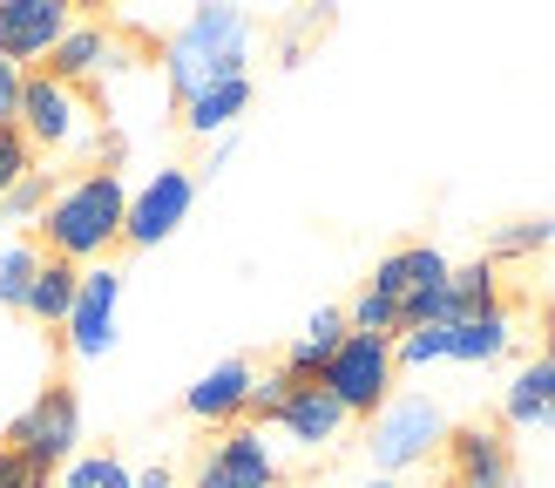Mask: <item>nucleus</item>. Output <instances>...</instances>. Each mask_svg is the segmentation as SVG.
<instances>
[{
	"label": "nucleus",
	"mask_w": 555,
	"mask_h": 488,
	"mask_svg": "<svg viewBox=\"0 0 555 488\" xmlns=\"http://www.w3.org/2000/svg\"><path fill=\"white\" fill-rule=\"evenodd\" d=\"M352 333V325H346V306H319L312 319H305V333L285 346V360H278V367H285L292 380H319L325 373V360H332V352H339V339Z\"/></svg>",
	"instance_id": "nucleus-20"
},
{
	"label": "nucleus",
	"mask_w": 555,
	"mask_h": 488,
	"mask_svg": "<svg viewBox=\"0 0 555 488\" xmlns=\"http://www.w3.org/2000/svg\"><path fill=\"white\" fill-rule=\"evenodd\" d=\"M8 448H14L21 461H35L41 475H48V468H68V461L81 454V400H75V387L48 380V387L8 421Z\"/></svg>",
	"instance_id": "nucleus-6"
},
{
	"label": "nucleus",
	"mask_w": 555,
	"mask_h": 488,
	"mask_svg": "<svg viewBox=\"0 0 555 488\" xmlns=\"http://www.w3.org/2000/svg\"><path fill=\"white\" fill-rule=\"evenodd\" d=\"M48 197H54V183H48V170H27L8 197H0V224H41V210H48Z\"/></svg>",
	"instance_id": "nucleus-25"
},
{
	"label": "nucleus",
	"mask_w": 555,
	"mask_h": 488,
	"mask_svg": "<svg viewBox=\"0 0 555 488\" xmlns=\"http://www.w3.org/2000/svg\"><path fill=\"white\" fill-rule=\"evenodd\" d=\"M48 252H35V244H8L0 252V312H27V285H35Z\"/></svg>",
	"instance_id": "nucleus-23"
},
{
	"label": "nucleus",
	"mask_w": 555,
	"mask_h": 488,
	"mask_svg": "<svg viewBox=\"0 0 555 488\" xmlns=\"http://www.w3.org/2000/svg\"><path fill=\"white\" fill-rule=\"evenodd\" d=\"M122 68H129V54L116 48V27H108V21H68V35L54 41V54H48V75L68 81V89H81V95H89L95 81L122 75Z\"/></svg>",
	"instance_id": "nucleus-11"
},
{
	"label": "nucleus",
	"mask_w": 555,
	"mask_h": 488,
	"mask_svg": "<svg viewBox=\"0 0 555 488\" xmlns=\"http://www.w3.org/2000/svg\"><path fill=\"white\" fill-rule=\"evenodd\" d=\"M135 488H177V468L170 461H150V468H135Z\"/></svg>",
	"instance_id": "nucleus-32"
},
{
	"label": "nucleus",
	"mask_w": 555,
	"mask_h": 488,
	"mask_svg": "<svg viewBox=\"0 0 555 488\" xmlns=\"http://www.w3.org/2000/svg\"><path fill=\"white\" fill-rule=\"evenodd\" d=\"M116 319H122V271L116 265H89L81 285H75V306L62 319L68 352L75 360H102V352L116 346Z\"/></svg>",
	"instance_id": "nucleus-10"
},
{
	"label": "nucleus",
	"mask_w": 555,
	"mask_h": 488,
	"mask_svg": "<svg viewBox=\"0 0 555 488\" xmlns=\"http://www.w3.org/2000/svg\"><path fill=\"white\" fill-rule=\"evenodd\" d=\"M251 387H258V367L251 360H217L197 387H183V414L197 421V427H237V421H251Z\"/></svg>",
	"instance_id": "nucleus-15"
},
{
	"label": "nucleus",
	"mask_w": 555,
	"mask_h": 488,
	"mask_svg": "<svg viewBox=\"0 0 555 488\" xmlns=\"http://www.w3.org/2000/svg\"><path fill=\"white\" fill-rule=\"evenodd\" d=\"M122 217H129V183L116 170H81L68 183H54V197L41 210V244L48 258L89 271V265H108V252L122 244Z\"/></svg>",
	"instance_id": "nucleus-2"
},
{
	"label": "nucleus",
	"mask_w": 555,
	"mask_h": 488,
	"mask_svg": "<svg viewBox=\"0 0 555 488\" xmlns=\"http://www.w3.org/2000/svg\"><path fill=\"white\" fill-rule=\"evenodd\" d=\"M352 488H406V481H393V475H366V481H352Z\"/></svg>",
	"instance_id": "nucleus-33"
},
{
	"label": "nucleus",
	"mask_w": 555,
	"mask_h": 488,
	"mask_svg": "<svg viewBox=\"0 0 555 488\" xmlns=\"http://www.w3.org/2000/svg\"><path fill=\"white\" fill-rule=\"evenodd\" d=\"M190 210H197V170H183V163H163V170H150L143 183L129 190L122 244H135V252H156L163 237H177V231L190 224Z\"/></svg>",
	"instance_id": "nucleus-8"
},
{
	"label": "nucleus",
	"mask_w": 555,
	"mask_h": 488,
	"mask_svg": "<svg viewBox=\"0 0 555 488\" xmlns=\"http://www.w3.org/2000/svg\"><path fill=\"white\" fill-rule=\"evenodd\" d=\"M508 346H515V306L508 298L494 312H475V319L448 325V360L454 367H494V360H508Z\"/></svg>",
	"instance_id": "nucleus-18"
},
{
	"label": "nucleus",
	"mask_w": 555,
	"mask_h": 488,
	"mask_svg": "<svg viewBox=\"0 0 555 488\" xmlns=\"http://www.w3.org/2000/svg\"><path fill=\"white\" fill-rule=\"evenodd\" d=\"M502 421L508 427H535V434H555V339L521 360L515 380L502 387Z\"/></svg>",
	"instance_id": "nucleus-16"
},
{
	"label": "nucleus",
	"mask_w": 555,
	"mask_h": 488,
	"mask_svg": "<svg viewBox=\"0 0 555 488\" xmlns=\"http://www.w3.org/2000/svg\"><path fill=\"white\" fill-rule=\"evenodd\" d=\"M68 0H0V54L27 75V62L48 68L54 41L68 35Z\"/></svg>",
	"instance_id": "nucleus-14"
},
{
	"label": "nucleus",
	"mask_w": 555,
	"mask_h": 488,
	"mask_svg": "<svg viewBox=\"0 0 555 488\" xmlns=\"http://www.w3.org/2000/svg\"><path fill=\"white\" fill-rule=\"evenodd\" d=\"M271 427L285 434V448H298V454H332V448L346 441V427H352V421H346V407L332 400L319 380H298L292 400L271 414Z\"/></svg>",
	"instance_id": "nucleus-13"
},
{
	"label": "nucleus",
	"mask_w": 555,
	"mask_h": 488,
	"mask_svg": "<svg viewBox=\"0 0 555 488\" xmlns=\"http://www.w3.org/2000/svg\"><path fill=\"white\" fill-rule=\"evenodd\" d=\"M251 95H258V81H251V75L217 81V89H204V95H190V102H183V129H190V136H204V143H217V136H231V129L244 123Z\"/></svg>",
	"instance_id": "nucleus-19"
},
{
	"label": "nucleus",
	"mask_w": 555,
	"mask_h": 488,
	"mask_svg": "<svg viewBox=\"0 0 555 488\" xmlns=\"http://www.w3.org/2000/svg\"><path fill=\"white\" fill-rule=\"evenodd\" d=\"M494 306H502V271L488 258H467V265L448 271V285L427 298L421 325H454V319H475V312H494Z\"/></svg>",
	"instance_id": "nucleus-17"
},
{
	"label": "nucleus",
	"mask_w": 555,
	"mask_h": 488,
	"mask_svg": "<svg viewBox=\"0 0 555 488\" xmlns=\"http://www.w3.org/2000/svg\"><path fill=\"white\" fill-rule=\"evenodd\" d=\"M14 129L27 136V150H89L95 156V108H89V95L68 89V81H54L48 68H27Z\"/></svg>",
	"instance_id": "nucleus-4"
},
{
	"label": "nucleus",
	"mask_w": 555,
	"mask_h": 488,
	"mask_svg": "<svg viewBox=\"0 0 555 488\" xmlns=\"http://www.w3.org/2000/svg\"><path fill=\"white\" fill-rule=\"evenodd\" d=\"M231 156H237V129H231V136H217V143H210V156H204V177H217V170H224Z\"/></svg>",
	"instance_id": "nucleus-31"
},
{
	"label": "nucleus",
	"mask_w": 555,
	"mask_h": 488,
	"mask_svg": "<svg viewBox=\"0 0 555 488\" xmlns=\"http://www.w3.org/2000/svg\"><path fill=\"white\" fill-rule=\"evenodd\" d=\"M21 81H27V75L8 62V54H0V123H14V116H21Z\"/></svg>",
	"instance_id": "nucleus-30"
},
{
	"label": "nucleus",
	"mask_w": 555,
	"mask_h": 488,
	"mask_svg": "<svg viewBox=\"0 0 555 488\" xmlns=\"http://www.w3.org/2000/svg\"><path fill=\"white\" fill-rule=\"evenodd\" d=\"M35 170V150H27V136L14 129V123H0V197H8V190Z\"/></svg>",
	"instance_id": "nucleus-27"
},
{
	"label": "nucleus",
	"mask_w": 555,
	"mask_h": 488,
	"mask_svg": "<svg viewBox=\"0 0 555 488\" xmlns=\"http://www.w3.org/2000/svg\"><path fill=\"white\" fill-rule=\"evenodd\" d=\"M448 271H454V258L440 252V244H400V252H386V258L373 265L366 292H379L386 306H400V319H406V325H421L427 298L448 285Z\"/></svg>",
	"instance_id": "nucleus-9"
},
{
	"label": "nucleus",
	"mask_w": 555,
	"mask_h": 488,
	"mask_svg": "<svg viewBox=\"0 0 555 488\" xmlns=\"http://www.w3.org/2000/svg\"><path fill=\"white\" fill-rule=\"evenodd\" d=\"M393 360L400 367H440L448 360V325H406L393 339Z\"/></svg>",
	"instance_id": "nucleus-26"
},
{
	"label": "nucleus",
	"mask_w": 555,
	"mask_h": 488,
	"mask_svg": "<svg viewBox=\"0 0 555 488\" xmlns=\"http://www.w3.org/2000/svg\"><path fill=\"white\" fill-rule=\"evenodd\" d=\"M251 54H258V21L244 8H190L163 41V89L183 108L217 81L251 75Z\"/></svg>",
	"instance_id": "nucleus-1"
},
{
	"label": "nucleus",
	"mask_w": 555,
	"mask_h": 488,
	"mask_svg": "<svg viewBox=\"0 0 555 488\" xmlns=\"http://www.w3.org/2000/svg\"><path fill=\"white\" fill-rule=\"evenodd\" d=\"M393 380H400V360H393V339H373V333H346L339 352L325 360L319 387L346 407V421H373L386 400H393Z\"/></svg>",
	"instance_id": "nucleus-5"
},
{
	"label": "nucleus",
	"mask_w": 555,
	"mask_h": 488,
	"mask_svg": "<svg viewBox=\"0 0 555 488\" xmlns=\"http://www.w3.org/2000/svg\"><path fill=\"white\" fill-rule=\"evenodd\" d=\"M548 339H555V298H548Z\"/></svg>",
	"instance_id": "nucleus-34"
},
{
	"label": "nucleus",
	"mask_w": 555,
	"mask_h": 488,
	"mask_svg": "<svg viewBox=\"0 0 555 488\" xmlns=\"http://www.w3.org/2000/svg\"><path fill=\"white\" fill-rule=\"evenodd\" d=\"M555 244V217H515V224H502L488 237V265L502 271L508 258H535V252H548Z\"/></svg>",
	"instance_id": "nucleus-22"
},
{
	"label": "nucleus",
	"mask_w": 555,
	"mask_h": 488,
	"mask_svg": "<svg viewBox=\"0 0 555 488\" xmlns=\"http://www.w3.org/2000/svg\"><path fill=\"white\" fill-rule=\"evenodd\" d=\"M440 454H448V481L454 488H515V448H508V434L488 427V421L454 427Z\"/></svg>",
	"instance_id": "nucleus-12"
},
{
	"label": "nucleus",
	"mask_w": 555,
	"mask_h": 488,
	"mask_svg": "<svg viewBox=\"0 0 555 488\" xmlns=\"http://www.w3.org/2000/svg\"><path fill=\"white\" fill-rule=\"evenodd\" d=\"M75 285H81V271L62 265V258H41L35 271V285H27V319H41V325H62L68 306H75Z\"/></svg>",
	"instance_id": "nucleus-21"
},
{
	"label": "nucleus",
	"mask_w": 555,
	"mask_h": 488,
	"mask_svg": "<svg viewBox=\"0 0 555 488\" xmlns=\"http://www.w3.org/2000/svg\"><path fill=\"white\" fill-rule=\"evenodd\" d=\"M0 488H48V475L35 461H21L14 448H0Z\"/></svg>",
	"instance_id": "nucleus-29"
},
{
	"label": "nucleus",
	"mask_w": 555,
	"mask_h": 488,
	"mask_svg": "<svg viewBox=\"0 0 555 488\" xmlns=\"http://www.w3.org/2000/svg\"><path fill=\"white\" fill-rule=\"evenodd\" d=\"M278 481H285V461H278L271 427H258V421L224 427L197 454V468H190V488H278Z\"/></svg>",
	"instance_id": "nucleus-7"
},
{
	"label": "nucleus",
	"mask_w": 555,
	"mask_h": 488,
	"mask_svg": "<svg viewBox=\"0 0 555 488\" xmlns=\"http://www.w3.org/2000/svg\"><path fill=\"white\" fill-rule=\"evenodd\" d=\"M292 387H298V380H292L285 367H271V373H258V387H251V421H258V427H271V414H278V407L292 400Z\"/></svg>",
	"instance_id": "nucleus-28"
},
{
	"label": "nucleus",
	"mask_w": 555,
	"mask_h": 488,
	"mask_svg": "<svg viewBox=\"0 0 555 488\" xmlns=\"http://www.w3.org/2000/svg\"><path fill=\"white\" fill-rule=\"evenodd\" d=\"M62 488H135V468L122 454H75L62 468Z\"/></svg>",
	"instance_id": "nucleus-24"
},
{
	"label": "nucleus",
	"mask_w": 555,
	"mask_h": 488,
	"mask_svg": "<svg viewBox=\"0 0 555 488\" xmlns=\"http://www.w3.org/2000/svg\"><path fill=\"white\" fill-rule=\"evenodd\" d=\"M448 407H440L434 394H393L379 407V414L366 421V454H373V475H406V468H427V461L448 448Z\"/></svg>",
	"instance_id": "nucleus-3"
}]
</instances>
